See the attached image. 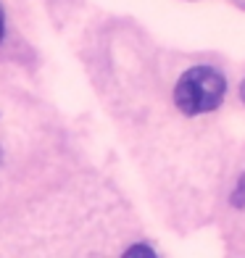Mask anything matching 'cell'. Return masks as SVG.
Returning <instances> with one entry per match:
<instances>
[{
  "mask_svg": "<svg viewBox=\"0 0 245 258\" xmlns=\"http://www.w3.org/2000/svg\"><path fill=\"white\" fill-rule=\"evenodd\" d=\"M227 92V82L216 69L211 66H195L190 72H185L182 79L174 87V103L177 108L188 116L206 113L221 105Z\"/></svg>",
  "mask_w": 245,
  "mask_h": 258,
  "instance_id": "1",
  "label": "cell"
},
{
  "mask_svg": "<svg viewBox=\"0 0 245 258\" xmlns=\"http://www.w3.org/2000/svg\"><path fill=\"white\" fill-rule=\"evenodd\" d=\"M124 258H158V255L153 253V248H148V245L137 242V245H132V248L124 253Z\"/></svg>",
  "mask_w": 245,
  "mask_h": 258,
  "instance_id": "2",
  "label": "cell"
},
{
  "mask_svg": "<svg viewBox=\"0 0 245 258\" xmlns=\"http://www.w3.org/2000/svg\"><path fill=\"white\" fill-rule=\"evenodd\" d=\"M232 203H235V206H245V177L240 179V184H237L235 195H232Z\"/></svg>",
  "mask_w": 245,
  "mask_h": 258,
  "instance_id": "3",
  "label": "cell"
},
{
  "mask_svg": "<svg viewBox=\"0 0 245 258\" xmlns=\"http://www.w3.org/2000/svg\"><path fill=\"white\" fill-rule=\"evenodd\" d=\"M0 40H3V14H0Z\"/></svg>",
  "mask_w": 245,
  "mask_h": 258,
  "instance_id": "4",
  "label": "cell"
},
{
  "mask_svg": "<svg viewBox=\"0 0 245 258\" xmlns=\"http://www.w3.org/2000/svg\"><path fill=\"white\" fill-rule=\"evenodd\" d=\"M240 95H242V100H245V82H242V87H240Z\"/></svg>",
  "mask_w": 245,
  "mask_h": 258,
  "instance_id": "5",
  "label": "cell"
}]
</instances>
